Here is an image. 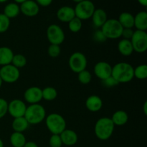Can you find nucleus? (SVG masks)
<instances>
[{"instance_id":"obj_1","label":"nucleus","mask_w":147,"mask_h":147,"mask_svg":"<svg viewBox=\"0 0 147 147\" xmlns=\"http://www.w3.org/2000/svg\"><path fill=\"white\" fill-rule=\"evenodd\" d=\"M134 67L126 62H120L112 67L111 76L118 83H126L131 81L134 76Z\"/></svg>"},{"instance_id":"obj_2","label":"nucleus","mask_w":147,"mask_h":147,"mask_svg":"<svg viewBox=\"0 0 147 147\" xmlns=\"http://www.w3.org/2000/svg\"><path fill=\"white\" fill-rule=\"evenodd\" d=\"M114 128L115 126L111 118H100L95 124V134L100 140L106 141L111 137Z\"/></svg>"},{"instance_id":"obj_3","label":"nucleus","mask_w":147,"mask_h":147,"mask_svg":"<svg viewBox=\"0 0 147 147\" xmlns=\"http://www.w3.org/2000/svg\"><path fill=\"white\" fill-rule=\"evenodd\" d=\"M24 117L30 124H39L45 119L46 111L45 108L39 103L30 104L27 107Z\"/></svg>"},{"instance_id":"obj_4","label":"nucleus","mask_w":147,"mask_h":147,"mask_svg":"<svg viewBox=\"0 0 147 147\" xmlns=\"http://www.w3.org/2000/svg\"><path fill=\"white\" fill-rule=\"evenodd\" d=\"M45 124L52 134L60 135L66 129V121L59 113H50L45 118Z\"/></svg>"},{"instance_id":"obj_5","label":"nucleus","mask_w":147,"mask_h":147,"mask_svg":"<svg viewBox=\"0 0 147 147\" xmlns=\"http://www.w3.org/2000/svg\"><path fill=\"white\" fill-rule=\"evenodd\" d=\"M123 29L118 20L110 19L107 20V21L101 27L100 30L106 39L115 40L121 37Z\"/></svg>"},{"instance_id":"obj_6","label":"nucleus","mask_w":147,"mask_h":147,"mask_svg":"<svg viewBox=\"0 0 147 147\" xmlns=\"http://www.w3.org/2000/svg\"><path fill=\"white\" fill-rule=\"evenodd\" d=\"M96 7L94 4L90 0H83L78 3L75 7L76 17L80 20H86L91 18Z\"/></svg>"},{"instance_id":"obj_7","label":"nucleus","mask_w":147,"mask_h":147,"mask_svg":"<svg viewBox=\"0 0 147 147\" xmlns=\"http://www.w3.org/2000/svg\"><path fill=\"white\" fill-rule=\"evenodd\" d=\"M68 65L72 71L76 73H79L83 70H86L88 60L83 53L76 52L69 57Z\"/></svg>"},{"instance_id":"obj_8","label":"nucleus","mask_w":147,"mask_h":147,"mask_svg":"<svg viewBox=\"0 0 147 147\" xmlns=\"http://www.w3.org/2000/svg\"><path fill=\"white\" fill-rule=\"evenodd\" d=\"M133 46L134 51L138 53H144L147 50V34L146 31L137 30L134 32L130 40Z\"/></svg>"},{"instance_id":"obj_9","label":"nucleus","mask_w":147,"mask_h":147,"mask_svg":"<svg viewBox=\"0 0 147 147\" xmlns=\"http://www.w3.org/2000/svg\"><path fill=\"white\" fill-rule=\"evenodd\" d=\"M47 38L50 44L60 45L64 42L65 36L64 31L60 26L53 24L47 27Z\"/></svg>"},{"instance_id":"obj_10","label":"nucleus","mask_w":147,"mask_h":147,"mask_svg":"<svg viewBox=\"0 0 147 147\" xmlns=\"http://www.w3.org/2000/svg\"><path fill=\"white\" fill-rule=\"evenodd\" d=\"M0 77L3 82L7 83H15L20 77V70L11 64L4 65L0 69Z\"/></svg>"},{"instance_id":"obj_11","label":"nucleus","mask_w":147,"mask_h":147,"mask_svg":"<svg viewBox=\"0 0 147 147\" xmlns=\"http://www.w3.org/2000/svg\"><path fill=\"white\" fill-rule=\"evenodd\" d=\"M27 106L25 103L20 99H14L8 103V113L14 119L23 117L25 113Z\"/></svg>"},{"instance_id":"obj_12","label":"nucleus","mask_w":147,"mask_h":147,"mask_svg":"<svg viewBox=\"0 0 147 147\" xmlns=\"http://www.w3.org/2000/svg\"><path fill=\"white\" fill-rule=\"evenodd\" d=\"M93 71L96 77L104 80L111 76L112 66L107 62L100 61L95 65Z\"/></svg>"},{"instance_id":"obj_13","label":"nucleus","mask_w":147,"mask_h":147,"mask_svg":"<svg viewBox=\"0 0 147 147\" xmlns=\"http://www.w3.org/2000/svg\"><path fill=\"white\" fill-rule=\"evenodd\" d=\"M24 100L30 104H36L42 99V89L37 86H32L25 90L24 93Z\"/></svg>"},{"instance_id":"obj_14","label":"nucleus","mask_w":147,"mask_h":147,"mask_svg":"<svg viewBox=\"0 0 147 147\" xmlns=\"http://www.w3.org/2000/svg\"><path fill=\"white\" fill-rule=\"evenodd\" d=\"M20 11L27 17H35L40 11V7L37 2L32 0H27L22 3L20 7Z\"/></svg>"},{"instance_id":"obj_15","label":"nucleus","mask_w":147,"mask_h":147,"mask_svg":"<svg viewBox=\"0 0 147 147\" xmlns=\"http://www.w3.org/2000/svg\"><path fill=\"white\" fill-rule=\"evenodd\" d=\"M57 17L60 22L68 23L70 20L76 17L74 9L69 6L60 7L57 11Z\"/></svg>"},{"instance_id":"obj_16","label":"nucleus","mask_w":147,"mask_h":147,"mask_svg":"<svg viewBox=\"0 0 147 147\" xmlns=\"http://www.w3.org/2000/svg\"><path fill=\"white\" fill-rule=\"evenodd\" d=\"M63 144L65 146H71L76 144L78 140L77 133L72 129H65L60 134Z\"/></svg>"},{"instance_id":"obj_17","label":"nucleus","mask_w":147,"mask_h":147,"mask_svg":"<svg viewBox=\"0 0 147 147\" xmlns=\"http://www.w3.org/2000/svg\"><path fill=\"white\" fill-rule=\"evenodd\" d=\"M86 109L91 112H98L103 107V100L96 95H92L88 97L86 101Z\"/></svg>"},{"instance_id":"obj_18","label":"nucleus","mask_w":147,"mask_h":147,"mask_svg":"<svg viewBox=\"0 0 147 147\" xmlns=\"http://www.w3.org/2000/svg\"><path fill=\"white\" fill-rule=\"evenodd\" d=\"M93 24L96 27H101L108 20L106 11L102 9H96L91 17Z\"/></svg>"},{"instance_id":"obj_19","label":"nucleus","mask_w":147,"mask_h":147,"mask_svg":"<svg viewBox=\"0 0 147 147\" xmlns=\"http://www.w3.org/2000/svg\"><path fill=\"white\" fill-rule=\"evenodd\" d=\"M134 27L141 31H146L147 30V12L146 11H139L134 16Z\"/></svg>"},{"instance_id":"obj_20","label":"nucleus","mask_w":147,"mask_h":147,"mask_svg":"<svg viewBox=\"0 0 147 147\" xmlns=\"http://www.w3.org/2000/svg\"><path fill=\"white\" fill-rule=\"evenodd\" d=\"M111 119L115 126H124L129 121V115L124 111L119 110L113 113Z\"/></svg>"},{"instance_id":"obj_21","label":"nucleus","mask_w":147,"mask_h":147,"mask_svg":"<svg viewBox=\"0 0 147 147\" xmlns=\"http://www.w3.org/2000/svg\"><path fill=\"white\" fill-rule=\"evenodd\" d=\"M13 56L14 53L9 47H0V65L4 66L11 64Z\"/></svg>"},{"instance_id":"obj_22","label":"nucleus","mask_w":147,"mask_h":147,"mask_svg":"<svg viewBox=\"0 0 147 147\" xmlns=\"http://www.w3.org/2000/svg\"><path fill=\"white\" fill-rule=\"evenodd\" d=\"M118 21L123 28L132 29L134 26V16L129 12H122L119 15Z\"/></svg>"},{"instance_id":"obj_23","label":"nucleus","mask_w":147,"mask_h":147,"mask_svg":"<svg viewBox=\"0 0 147 147\" xmlns=\"http://www.w3.org/2000/svg\"><path fill=\"white\" fill-rule=\"evenodd\" d=\"M118 50L122 55L126 56V57L131 55L134 52L133 46L131 41L129 40H125V39L119 41L118 44Z\"/></svg>"},{"instance_id":"obj_24","label":"nucleus","mask_w":147,"mask_h":147,"mask_svg":"<svg viewBox=\"0 0 147 147\" xmlns=\"http://www.w3.org/2000/svg\"><path fill=\"white\" fill-rule=\"evenodd\" d=\"M29 125H30V123L27 122V121L26 120L24 116L15 118V119H14L12 123H11L13 130L15 132H20V133H23L24 131L27 130L29 127Z\"/></svg>"},{"instance_id":"obj_25","label":"nucleus","mask_w":147,"mask_h":147,"mask_svg":"<svg viewBox=\"0 0 147 147\" xmlns=\"http://www.w3.org/2000/svg\"><path fill=\"white\" fill-rule=\"evenodd\" d=\"M20 13V6L17 3H9L7 4L4 9V13L3 14L8 17L9 19L14 18L17 17Z\"/></svg>"},{"instance_id":"obj_26","label":"nucleus","mask_w":147,"mask_h":147,"mask_svg":"<svg viewBox=\"0 0 147 147\" xmlns=\"http://www.w3.org/2000/svg\"><path fill=\"white\" fill-rule=\"evenodd\" d=\"M9 140L13 147H23L27 142L25 136L23 134V133L15 131L11 134Z\"/></svg>"},{"instance_id":"obj_27","label":"nucleus","mask_w":147,"mask_h":147,"mask_svg":"<svg viewBox=\"0 0 147 147\" xmlns=\"http://www.w3.org/2000/svg\"><path fill=\"white\" fill-rule=\"evenodd\" d=\"M42 99L47 101H52L57 98V91L55 88L48 86L42 90Z\"/></svg>"},{"instance_id":"obj_28","label":"nucleus","mask_w":147,"mask_h":147,"mask_svg":"<svg viewBox=\"0 0 147 147\" xmlns=\"http://www.w3.org/2000/svg\"><path fill=\"white\" fill-rule=\"evenodd\" d=\"M27 58L25 56L22 54L14 55L12 60H11V65L16 67L17 68L20 69L22 67H24L27 65Z\"/></svg>"},{"instance_id":"obj_29","label":"nucleus","mask_w":147,"mask_h":147,"mask_svg":"<svg viewBox=\"0 0 147 147\" xmlns=\"http://www.w3.org/2000/svg\"><path fill=\"white\" fill-rule=\"evenodd\" d=\"M134 76L139 80H144L147 78V65H140L134 69Z\"/></svg>"},{"instance_id":"obj_30","label":"nucleus","mask_w":147,"mask_h":147,"mask_svg":"<svg viewBox=\"0 0 147 147\" xmlns=\"http://www.w3.org/2000/svg\"><path fill=\"white\" fill-rule=\"evenodd\" d=\"M82 20L78 19V17H74L72 20L68 22V28L72 32H78L82 28Z\"/></svg>"},{"instance_id":"obj_31","label":"nucleus","mask_w":147,"mask_h":147,"mask_svg":"<svg viewBox=\"0 0 147 147\" xmlns=\"http://www.w3.org/2000/svg\"><path fill=\"white\" fill-rule=\"evenodd\" d=\"M78 79L80 83L83 85H87L91 81L92 76L90 72L88 71L87 70H84L78 73Z\"/></svg>"},{"instance_id":"obj_32","label":"nucleus","mask_w":147,"mask_h":147,"mask_svg":"<svg viewBox=\"0 0 147 147\" xmlns=\"http://www.w3.org/2000/svg\"><path fill=\"white\" fill-rule=\"evenodd\" d=\"M10 26V20L4 14H0V33H4L8 30Z\"/></svg>"},{"instance_id":"obj_33","label":"nucleus","mask_w":147,"mask_h":147,"mask_svg":"<svg viewBox=\"0 0 147 147\" xmlns=\"http://www.w3.org/2000/svg\"><path fill=\"white\" fill-rule=\"evenodd\" d=\"M60 53H61V48H60V46L57 45L50 44L47 49V53L50 57H53V58L58 57L60 55Z\"/></svg>"},{"instance_id":"obj_34","label":"nucleus","mask_w":147,"mask_h":147,"mask_svg":"<svg viewBox=\"0 0 147 147\" xmlns=\"http://www.w3.org/2000/svg\"><path fill=\"white\" fill-rule=\"evenodd\" d=\"M49 144L50 147H62L63 142L59 134H52L49 140Z\"/></svg>"},{"instance_id":"obj_35","label":"nucleus","mask_w":147,"mask_h":147,"mask_svg":"<svg viewBox=\"0 0 147 147\" xmlns=\"http://www.w3.org/2000/svg\"><path fill=\"white\" fill-rule=\"evenodd\" d=\"M8 113V102L0 98V119H2Z\"/></svg>"},{"instance_id":"obj_36","label":"nucleus","mask_w":147,"mask_h":147,"mask_svg":"<svg viewBox=\"0 0 147 147\" xmlns=\"http://www.w3.org/2000/svg\"><path fill=\"white\" fill-rule=\"evenodd\" d=\"M134 32V31L131 28H123L121 33V37H123L125 40H130L133 36Z\"/></svg>"},{"instance_id":"obj_37","label":"nucleus","mask_w":147,"mask_h":147,"mask_svg":"<svg viewBox=\"0 0 147 147\" xmlns=\"http://www.w3.org/2000/svg\"><path fill=\"white\" fill-rule=\"evenodd\" d=\"M102 81H103V85H104L105 86H106V87H109V88L113 87V86H117V85H119V83L116 82V80H115V79L113 78L112 76L109 77V78L106 79V80H102Z\"/></svg>"},{"instance_id":"obj_38","label":"nucleus","mask_w":147,"mask_h":147,"mask_svg":"<svg viewBox=\"0 0 147 147\" xmlns=\"http://www.w3.org/2000/svg\"><path fill=\"white\" fill-rule=\"evenodd\" d=\"M93 37H94V40L96 41L99 42H105L107 40L106 37L104 36V34L101 32V30H98V31H96L94 33Z\"/></svg>"},{"instance_id":"obj_39","label":"nucleus","mask_w":147,"mask_h":147,"mask_svg":"<svg viewBox=\"0 0 147 147\" xmlns=\"http://www.w3.org/2000/svg\"><path fill=\"white\" fill-rule=\"evenodd\" d=\"M36 2L42 7H48L52 4L53 0H36Z\"/></svg>"},{"instance_id":"obj_40","label":"nucleus","mask_w":147,"mask_h":147,"mask_svg":"<svg viewBox=\"0 0 147 147\" xmlns=\"http://www.w3.org/2000/svg\"><path fill=\"white\" fill-rule=\"evenodd\" d=\"M23 147H38V146L34 142H27Z\"/></svg>"},{"instance_id":"obj_41","label":"nucleus","mask_w":147,"mask_h":147,"mask_svg":"<svg viewBox=\"0 0 147 147\" xmlns=\"http://www.w3.org/2000/svg\"><path fill=\"white\" fill-rule=\"evenodd\" d=\"M139 4L144 7H147V0H138Z\"/></svg>"},{"instance_id":"obj_42","label":"nucleus","mask_w":147,"mask_h":147,"mask_svg":"<svg viewBox=\"0 0 147 147\" xmlns=\"http://www.w3.org/2000/svg\"><path fill=\"white\" fill-rule=\"evenodd\" d=\"M143 111H144V113L145 116H146L147 115V101H145L144 104Z\"/></svg>"},{"instance_id":"obj_43","label":"nucleus","mask_w":147,"mask_h":147,"mask_svg":"<svg viewBox=\"0 0 147 147\" xmlns=\"http://www.w3.org/2000/svg\"><path fill=\"white\" fill-rule=\"evenodd\" d=\"M14 1H15L17 4H22V3L24 2V1H26L27 0H14Z\"/></svg>"},{"instance_id":"obj_44","label":"nucleus","mask_w":147,"mask_h":147,"mask_svg":"<svg viewBox=\"0 0 147 147\" xmlns=\"http://www.w3.org/2000/svg\"><path fill=\"white\" fill-rule=\"evenodd\" d=\"M0 147H4V143L1 139H0Z\"/></svg>"},{"instance_id":"obj_45","label":"nucleus","mask_w":147,"mask_h":147,"mask_svg":"<svg viewBox=\"0 0 147 147\" xmlns=\"http://www.w3.org/2000/svg\"><path fill=\"white\" fill-rule=\"evenodd\" d=\"M73 1H75V2H76L78 4V3H79V2H80V1H83V0H73Z\"/></svg>"},{"instance_id":"obj_46","label":"nucleus","mask_w":147,"mask_h":147,"mask_svg":"<svg viewBox=\"0 0 147 147\" xmlns=\"http://www.w3.org/2000/svg\"><path fill=\"white\" fill-rule=\"evenodd\" d=\"M2 83H3V81H2V80H1V77H0V88H1V86H2Z\"/></svg>"},{"instance_id":"obj_47","label":"nucleus","mask_w":147,"mask_h":147,"mask_svg":"<svg viewBox=\"0 0 147 147\" xmlns=\"http://www.w3.org/2000/svg\"><path fill=\"white\" fill-rule=\"evenodd\" d=\"M7 1H8V0H0V3H4V2H6Z\"/></svg>"}]
</instances>
